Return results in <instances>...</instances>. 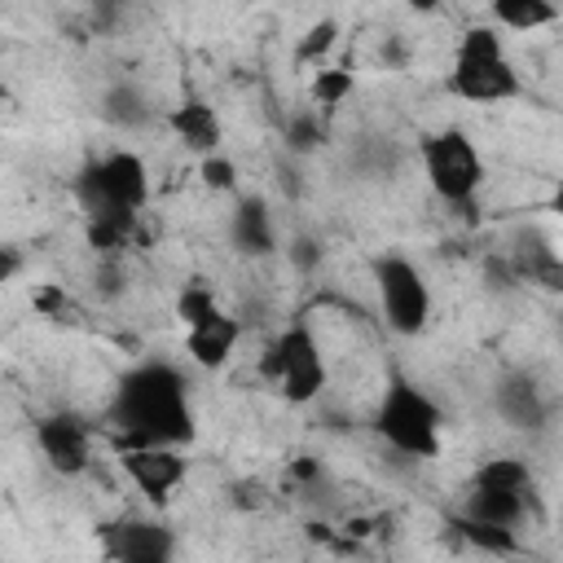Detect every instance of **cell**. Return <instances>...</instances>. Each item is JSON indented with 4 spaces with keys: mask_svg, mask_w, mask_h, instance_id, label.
Segmentation results:
<instances>
[{
    "mask_svg": "<svg viewBox=\"0 0 563 563\" xmlns=\"http://www.w3.org/2000/svg\"><path fill=\"white\" fill-rule=\"evenodd\" d=\"M106 422L119 449H189L198 440V418L185 369L163 356L128 365L106 405Z\"/></svg>",
    "mask_w": 563,
    "mask_h": 563,
    "instance_id": "cell-1",
    "label": "cell"
},
{
    "mask_svg": "<svg viewBox=\"0 0 563 563\" xmlns=\"http://www.w3.org/2000/svg\"><path fill=\"white\" fill-rule=\"evenodd\" d=\"M339 44V22L334 18H317L303 35H299V48H295V62L299 66H321V57Z\"/></svg>",
    "mask_w": 563,
    "mask_h": 563,
    "instance_id": "cell-22",
    "label": "cell"
},
{
    "mask_svg": "<svg viewBox=\"0 0 563 563\" xmlns=\"http://www.w3.org/2000/svg\"><path fill=\"white\" fill-rule=\"evenodd\" d=\"M35 449L66 479H75L92 466V431L79 413H44L35 422Z\"/></svg>",
    "mask_w": 563,
    "mask_h": 563,
    "instance_id": "cell-11",
    "label": "cell"
},
{
    "mask_svg": "<svg viewBox=\"0 0 563 563\" xmlns=\"http://www.w3.org/2000/svg\"><path fill=\"white\" fill-rule=\"evenodd\" d=\"M260 378L286 400V405H312L325 387V356L317 334L308 330V321H290L282 325L264 352H260Z\"/></svg>",
    "mask_w": 563,
    "mask_h": 563,
    "instance_id": "cell-6",
    "label": "cell"
},
{
    "mask_svg": "<svg viewBox=\"0 0 563 563\" xmlns=\"http://www.w3.org/2000/svg\"><path fill=\"white\" fill-rule=\"evenodd\" d=\"M101 119L110 128H123V132H136V128H150L154 123V101L141 84L132 79H119L101 92Z\"/></svg>",
    "mask_w": 563,
    "mask_h": 563,
    "instance_id": "cell-16",
    "label": "cell"
},
{
    "mask_svg": "<svg viewBox=\"0 0 563 563\" xmlns=\"http://www.w3.org/2000/svg\"><path fill=\"white\" fill-rule=\"evenodd\" d=\"M4 106H13V92H9V84L0 79V110H4Z\"/></svg>",
    "mask_w": 563,
    "mask_h": 563,
    "instance_id": "cell-27",
    "label": "cell"
},
{
    "mask_svg": "<svg viewBox=\"0 0 563 563\" xmlns=\"http://www.w3.org/2000/svg\"><path fill=\"white\" fill-rule=\"evenodd\" d=\"M493 409L506 427L515 431H541L550 422V396L545 387L537 383V374L528 369H506L497 383H493Z\"/></svg>",
    "mask_w": 563,
    "mask_h": 563,
    "instance_id": "cell-12",
    "label": "cell"
},
{
    "mask_svg": "<svg viewBox=\"0 0 563 563\" xmlns=\"http://www.w3.org/2000/svg\"><path fill=\"white\" fill-rule=\"evenodd\" d=\"M238 339H242V321L220 308V312H211L207 321H198V325L185 330V352H189V361L202 365V369H224L229 356L238 352Z\"/></svg>",
    "mask_w": 563,
    "mask_h": 563,
    "instance_id": "cell-14",
    "label": "cell"
},
{
    "mask_svg": "<svg viewBox=\"0 0 563 563\" xmlns=\"http://www.w3.org/2000/svg\"><path fill=\"white\" fill-rule=\"evenodd\" d=\"M70 194H75L84 220L136 224L150 202V167L132 150H106L75 172Z\"/></svg>",
    "mask_w": 563,
    "mask_h": 563,
    "instance_id": "cell-3",
    "label": "cell"
},
{
    "mask_svg": "<svg viewBox=\"0 0 563 563\" xmlns=\"http://www.w3.org/2000/svg\"><path fill=\"white\" fill-rule=\"evenodd\" d=\"M418 163H422V176H427L431 194L444 207L471 216V207H475V198L484 189V154L471 141V132L457 128V123L427 132L418 141Z\"/></svg>",
    "mask_w": 563,
    "mask_h": 563,
    "instance_id": "cell-5",
    "label": "cell"
},
{
    "mask_svg": "<svg viewBox=\"0 0 563 563\" xmlns=\"http://www.w3.org/2000/svg\"><path fill=\"white\" fill-rule=\"evenodd\" d=\"M352 88H356V75H352L347 66H317V75H312V84H308L312 110L330 119V114L352 97Z\"/></svg>",
    "mask_w": 563,
    "mask_h": 563,
    "instance_id": "cell-19",
    "label": "cell"
},
{
    "mask_svg": "<svg viewBox=\"0 0 563 563\" xmlns=\"http://www.w3.org/2000/svg\"><path fill=\"white\" fill-rule=\"evenodd\" d=\"M119 466H123V475L132 479V488L154 506V510H163L167 501H172V493L185 484V475H189V457H185V449H163V444H154V449H119Z\"/></svg>",
    "mask_w": 563,
    "mask_h": 563,
    "instance_id": "cell-10",
    "label": "cell"
},
{
    "mask_svg": "<svg viewBox=\"0 0 563 563\" xmlns=\"http://www.w3.org/2000/svg\"><path fill=\"white\" fill-rule=\"evenodd\" d=\"M374 290H378V312L387 321V330H396L400 339H413L431 325L435 299H431V282L422 277V268L409 255H374Z\"/></svg>",
    "mask_w": 563,
    "mask_h": 563,
    "instance_id": "cell-8",
    "label": "cell"
},
{
    "mask_svg": "<svg viewBox=\"0 0 563 563\" xmlns=\"http://www.w3.org/2000/svg\"><path fill=\"white\" fill-rule=\"evenodd\" d=\"M211 312H220V299H216V290H211L202 277L185 282V286H180V295H176V321L189 330V325L207 321Z\"/></svg>",
    "mask_w": 563,
    "mask_h": 563,
    "instance_id": "cell-21",
    "label": "cell"
},
{
    "mask_svg": "<svg viewBox=\"0 0 563 563\" xmlns=\"http://www.w3.org/2000/svg\"><path fill=\"white\" fill-rule=\"evenodd\" d=\"M325 141H330V119H325V114H317L312 106L286 114V123H282V150H286L290 158H308V154H317Z\"/></svg>",
    "mask_w": 563,
    "mask_h": 563,
    "instance_id": "cell-18",
    "label": "cell"
},
{
    "mask_svg": "<svg viewBox=\"0 0 563 563\" xmlns=\"http://www.w3.org/2000/svg\"><path fill=\"white\" fill-rule=\"evenodd\" d=\"M198 180H202L211 194H242V189H238V163H233L224 150L198 158Z\"/></svg>",
    "mask_w": 563,
    "mask_h": 563,
    "instance_id": "cell-23",
    "label": "cell"
},
{
    "mask_svg": "<svg viewBox=\"0 0 563 563\" xmlns=\"http://www.w3.org/2000/svg\"><path fill=\"white\" fill-rule=\"evenodd\" d=\"M229 242L246 260L277 255V220H273L268 198H260V194H233V207H229Z\"/></svg>",
    "mask_w": 563,
    "mask_h": 563,
    "instance_id": "cell-13",
    "label": "cell"
},
{
    "mask_svg": "<svg viewBox=\"0 0 563 563\" xmlns=\"http://www.w3.org/2000/svg\"><path fill=\"white\" fill-rule=\"evenodd\" d=\"M532 466L515 453H501V457H488L475 475H471V488H466V506H462V519H475V523H493V528H515L523 523L528 506H532Z\"/></svg>",
    "mask_w": 563,
    "mask_h": 563,
    "instance_id": "cell-7",
    "label": "cell"
},
{
    "mask_svg": "<svg viewBox=\"0 0 563 563\" xmlns=\"http://www.w3.org/2000/svg\"><path fill=\"white\" fill-rule=\"evenodd\" d=\"M31 303H35V312H44L48 321H62V325H66V321H70V325L79 321V303H75L62 286H40Z\"/></svg>",
    "mask_w": 563,
    "mask_h": 563,
    "instance_id": "cell-24",
    "label": "cell"
},
{
    "mask_svg": "<svg viewBox=\"0 0 563 563\" xmlns=\"http://www.w3.org/2000/svg\"><path fill=\"white\" fill-rule=\"evenodd\" d=\"M167 128L176 132V141H180L189 154H198V158L220 154L224 123H220V114H216L202 97H185L180 106H172V110H167Z\"/></svg>",
    "mask_w": 563,
    "mask_h": 563,
    "instance_id": "cell-15",
    "label": "cell"
},
{
    "mask_svg": "<svg viewBox=\"0 0 563 563\" xmlns=\"http://www.w3.org/2000/svg\"><path fill=\"white\" fill-rule=\"evenodd\" d=\"M101 545L110 563H176V528L154 515H123L101 523Z\"/></svg>",
    "mask_w": 563,
    "mask_h": 563,
    "instance_id": "cell-9",
    "label": "cell"
},
{
    "mask_svg": "<svg viewBox=\"0 0 563 563\" xmlns=\"http://www.w3.org/2000/svg\"><path fill=\"white\" fill-rule=\"evenodd\" d=\"M286 260H290L299 273H317V264H321V242H317V238H290Z\"/></svg>",
    "mask_w": 563,
    "mask_h": 563,
    "instance_id": "cell-25",
    "label": "cell"
},
{
    "mask_svg": "<svg viewBox=\"0 0 563 563\" xmlns=\"http://www.w3.org/2000/svg\"><path fill=\"white\" fill-rule=\"evenodd\" d=\"M488 26L497 31H541L550 22H559V4L554 0H493L488 4Z\"/></svg>",
    "mask_w": 563,
    "mask_h": 563,
    "instance_id": "cell-17",
    "label": "cell"
},
{
    "mask_svg": "<svg viewBox=\"0 0 563 563\" xmlns=\"http://www.w3.org/2000/svg\"><path fill=\"white\" fill-rule=\"evenodd\" d=\"M374 435L400 453V457H413V462H431L440 457L444 449V409L435 405V396L409 378H391L378 396V409H374Z\"/></svg>",
    "mask_w": 563,
    "mask_h": 563,
    "instance_id": "cell-4",
    "label": "cell"
},
{
    "mask_svg": "<svg viewBox=\"0 0 563 563\" xmlns=\"http://www.w3.org/2000/svg\"><path fill=\"white\" fill-rule=\"evenodd\" d=\"M444 88L457 101H471V106H501V101L523 97V75L515 66L510 48H506V35L497 26H488V22L466 26L457 35Z\"/></svg>",
    "mask_w": 563,
    "mask_h": 563,
    "instance_id": "cell-2",
    "label": "cell"
},
{
    "mask_svg": "<svg viewBox=\"0 0 563 563\" xmlns=\"http://www.w3.org/2000/svg\"><path fill=\"white\" fill-rule=\"evenodd\" d=\"M26 268V251L18 242H0V286H9Z\"/></svg>",
    "mask_w": 563,
    "mask_h": 563,
    "instance_id": "cell-26",
    "label": "cell"
},
{
    "mask_svg": "<svg viewBox=\"0 0 563 563\" xmlns=\"http://www.w3.org/2000/svg\"><path fill=\"white\" fill-rule=\"evenodd\" d=\"M453 528L479 554H515L519 550V532L515 528H493V523H475V519H457Z\"/></svg>",
    "mask_w": 563,
    "mask_h": 563,
    "instance_id": "cell-20",
    "label": "cell"
}]
</instances>
